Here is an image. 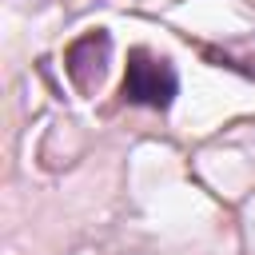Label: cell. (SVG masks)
<instances>
[{"instance_id":"2","label":"cell","mask_w":255,"mask_h":255,"mask_svg":"<svg viewBox=\"0 0 255 255\" xmlns=\"http://www.w3.org/2000/svg\"><path fill=\"white\" fill-rule=\"evenodd\" d=\"M108 52H112V36H108L104 28L84 32V36L64 52V68H68L72 84H76L84 96L100 88V80H104V72H108Z\"/></svg>"},{"instance_id":"1","label":"cell","mask_w":255,"mask_h":255,"mask_svg":"<svg viewBox=\"0 0 255 255\" xmlns=\"http://www.w3.org/2000/svg\"><path fill=\"white\" fill-rule=\"evenodd\" d=\"M175 92H179V76H175L171 60L151 56L147 48H131L128 52V72H124V100L128 104L167 112Z\"/></svg>"}]
</instances>
